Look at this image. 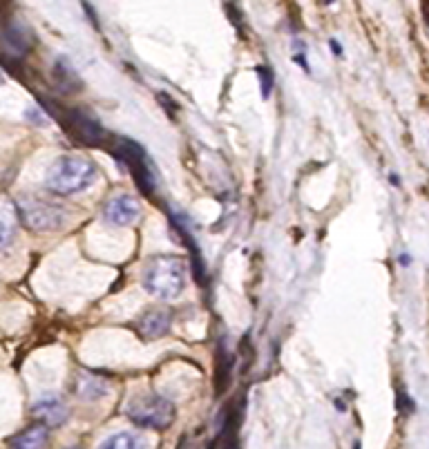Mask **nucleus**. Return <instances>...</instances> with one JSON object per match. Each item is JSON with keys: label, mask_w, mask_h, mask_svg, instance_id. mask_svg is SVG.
<instances>
[{"label": "nucleus", "mask_w": 429, "mask_h": 449, "mask_svg": "<svg viewBox=\"0 0 429 449\" xmlns=\"http://www.w3.org/2000/svg\"><path fill=\"white\" fill-rule=\"evenodd\" d=\"M398 409H400V411H407V413H411V411L416 409L414 401H411V398H409L405 391H400V396H398Z\"/></svg>", "instance_id": "obj_16"}, {"label": "nucleus", "mask_w": 429, "mask_h": 449, "mask_svg": "<svg viewBox=\"0 0 429 449\" xmlns=\"http://www.w3.org/2000/svg\"><path fill=\"white\" fill-rule=\"evenodd\" d=\"M389 181H391V186H396V188H400V177L396 175V172H391L389 175Z\"/></svg>", "instance_id": "obj_18"}, {"label": "nucleus", "mask_w": 429, "mask_h": 449, "mask_svg": "<svg viewBox=\"0 0 429 449\" xmlns=\"http://www.w3.org/2000/svg\"><path fill=\"white\" fill-rule=\"evenodd\" d=\"M121 143L123 145H117L119 161H123L128 165L143 192H148V195L155 192V177H153V170H150V163H148L145 153L139 148V143H132V141H125V139Z\"/></svg>", "instance_id": "obj_5"}, {"label": "nucleus", "mask_w": 429, "mask_h": 449, "mask_svg": "<svg viewBox=\"0 0 429 449\" xmlns=\"http://www.w3.org/2000/svg\"><path fill=\"white\" fill-rule=\"evenodd\" d=\"M353 449H360V443H356V445H353Z\"/></svg>", "instance_id": "obj_20"}, {"label": "nucleus", "mask_w": 429, "mask_h": 449, "mask_svg": "<svg viewBox=\"0 0 429 449\" xmlns=\"http://www.w3.org/2000/svg\"><path fill=\"white\" fill-rule=\"evenodd\" d=\"M141 215V206L135 197L130 195H119V197H112L110 202L103 208V220L110 226H130L139 220Z\"/></svg>", "instance_id": "obj_6"}, {"label": "nucleus", "mask_w": 429, "mask_h": 449, "mask_svg": "<svg viewBox=\"0 0 429 449\" xmlns=\"http://www.w3.org/2000/svg\"><path fill=\"white\" fill-rule=\"evenodd\" d=\"M329 3H334V0H324V5H329Z\"/></svg>", "instance_id": "obj_21"}, {"label": "nucleus", "mask_w": 429, "mask_h": 449, "mask_svg": "<svg viewBox=\"0 0 429 449\" xmlns=\"http://www.w3.org/2000/svg\"><path fill=\"white\" fill-rule=\"evenodd\" d=\"M19 220L34 232H47V230H56L65 222V210L56 204L43 202L36 197H25L19 204Z\"/></svg>", "instance_id": "obj_4"}, {"label": "nucleus", "mask_w": 429, "mask_h": 449, "mask_svg": "<svg viewBox=\"0 0 429 449\" xmlns=\"http://www.w3.org/2000/svg\"><path fill=\"white\" fill-rule=\"evenodd\" d=\"M329 47L334 49V52H336V56H342V45H340L338 41H334V38H331V41H329Z\"/></svg>", "instance_id": "obj_17"}, {"label": "nucleus", "mask_w": 429, "mask_h": 449, "mask_svg": "<svg viewBox=\"0 0 429 449\" xmlns=\"http://www.w3.org/2000/svg\"><path fill=\"white\" fill-rule=\"evenodd\" d=\"M49 440V431L45 425H34L25 431H21L19 436H14L9 440V449H45Z\"/></svg>", "instance_id": "obj_11"}, {"label": "nucleus", "mask_w": 429, "mask_h": 449, "mask_svg": "<svg viewBox=\"0 0 429 449\" xmlns=\"http://www.w3.org/2000/svg\"><path fill=\"white\" fill-rule=\"evenodd\" d=\"M34 416L45 427H58L68 418V407L58 396H45L34 405Z\"/></svg>", "instance_id": "obj_8"}, {"label": "nucleus", "mask_w": 429, "mask_h": 449, "mask_svg": "<svg viewBox=\"0 0 429 449\" xmlns=\"http://www.w3.org/2000/svg\"><path fill=\"white\" fill-rule=\"evenodd\" d=\"M125 413L137 427L161 431V429H168L175 423L177 411L168 398L148 393V396H139L135 401H130Z\"/></svg>", "instance_id": "obj_3"}, {"label": "nucleus", "mask_w": 429, "mask_h": 449, "mask_svg": "<svg viewBox=\"0 0 429 449\" xmlns=\"http://www.w3.org/2000/svg\"><path fill=\"white\" fill-rule=\"evenodd\" d=\"M137 329L141 331V336L148 338V340L166 336L168 329H170V313L161 311V309L145 311L137 322Z\"/></svg>", "instance_id": "obj_9"}, {"label": "nucleus", "mask_w": 429, "mask_h": 449, "mask_svg": "<svg viewBox=\"0 0 429 449\" xmlns=\"http://www.w3.org/2000/svg\"><path fill=\"white\" fill-rule=\"evenodd\" d=\"M96 179V165L90 159L78 155H63L58 157L52 168L47 172L45 186L54 195H76L94 184Z\"/></svg>", "instance_id": "obj_2"}, {"label": "nucleus", "mask_w": 429, "mask_h": 449, "mask_svg": "<svg viewBox=\"0 0 429 449\" xmlns=\"http://www.w3.org/2000/svg\"><path fill=\"white\" fill-rule=\"evenodd\" d=\"M19 222L21 220H19V208H16V204L9 202L7 197H0V251L14 242Z\"/></svg>", "instance_id": "obj_10"}, {"label": "nucleus", "mask_w": 429, "mask_h": 449, "mask_svg": "<svg viewBox=\"0 0 429 449\" xmlns=\"http://www.w3.org/2000/svg\"><path fill=\"white\" fill-rule=\"evenodd\" d=\"M188 266L177 255H155L143 271V289L157 299H177L186 289Z\"/></svg>", "instance_id": "obj_1"}, {"label": "nucleus", "mask_w": 429, "mask_h": 449, "mask_svg": "<svg viewBox=\"0 0 429 449\" xmlns=\"http://www.w3.org/2000/svg\"><path fill=\"white\" fill-rule=\"evenodd\" d=\"M68 125L72 130V135L81 141V143H88V145H96L101 143L105 132L101 128V123L94 121L92 116L83 114V112H72V116L68 119Z\"/></svg>", "instance_id": "obj_7"}, {"label": "nucleus", "mask_w": 429, "mask_h": 449, "mask_svg": "<svg viewBox=\"0 0 429 449\" xmlns=\"http://www.w3.org/2000/svg\"><path fill=\"white\" fill-rule=\"evenodd\" d=\"M257 78L262 83V96L264 98H269L271 92H273V72L267 68V65H257Z\"/></svg>", "instance_id": "obj_15"}, {"label": "nucleus", "mask_w": 429, "mask_h": 449, "mask_svg": "<svg viewBox=\"0 0 429 449\" xmlns=\"http://www.w3.org/2000/svg\"><path fill=\"white\" fill-rule=\"evenodd\" d=\"M76 393L83 401H98L108 393V382L94 373H81L76 378Z\"/></svg>", "instance_id": "obj_12"}, {"label": "nucleus", "mask_w": 429, "mask_h": 449, "mask_svg": "<svg viewBox=\"0 0 429 449\" xmlns=\"http://www.w3.org/2000/svg\"><path fill=\"white\" fill-rule=\"evenodd\" d=\"M398 262H400V266H409V264H411V257L405 253V255H400V257H398Z\"/></svg>", "instance_id": "obj_19"}, {"label": "nucleus", "mask_w": 429, "mask_h": 449, "mask_svg": "<svg viewBox=\"0 0 429 449\" xmlns=\"http://www.w3.org/2000/svg\"><path fill=\"white\" fill-rule=\"evenodd\" d=\"M54 74H56V78H58V86L65 90V92H74V90H78V86H81V81L76 78V74H74V70L70 68V63L68 61H58L56 63V68H54Z\"/></svg>", "instance_id": "obj_14"}, {"label": "nucleus", "mask_w": 429, "mask_h": 449, "mask_svg": "<svg viewBox=\"0 0 429 449\" xmlns=\"http://www.w3.org/2000/svg\"><path fill=\"white\" fill-rule=\"evenodd\" d=\"M98 449H148V443L141 434L135 431H119V434H112L105 438Z\"/></svg>", "instance_id": "obj_13"}]
</instances>
